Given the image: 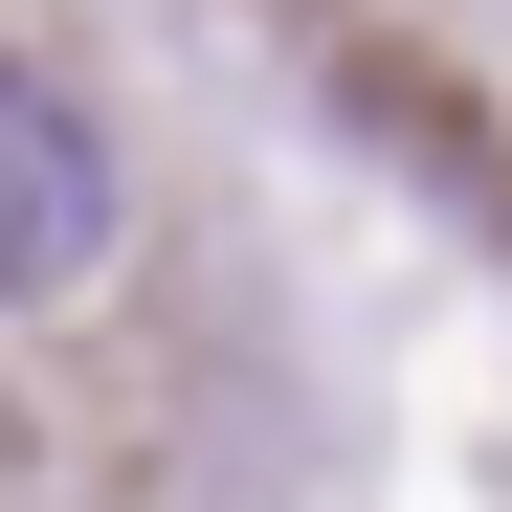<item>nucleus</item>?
<instances>
[{
	"label": "nucleus",
	"mask_w": 512,
	"mask_h": 512,
	"mask_svg": "<svg viewBox=\"0 0 512 512\" xmlns=\"http://www.w3.org/2000/svg\"><path fill=\"white\" fill-rule=\"evenodd\" d=\"M112 223H134V179H112V134L45 90V67H0V312H67L112 268Z\"/></svg>",
	"instance_id": "nucleus-1"
}]
</instances>
